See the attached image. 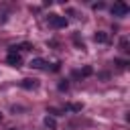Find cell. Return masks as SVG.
<instances>
[{
  "label": "cell",
  "instance_id": "cell-1",
  "mask_svg": "<svg viewBox=\"0 0 130 130\" xmlns=\"http://www.w3.org/2000/svg\"><path fill=\"white\" fill-rule=\"evenodd\" d=\"M110 10H112V14L118 16V18H122V16H126V14L130 12V8H128L126 2H114V6H112Z\"/></svg>",
  "mask_w": 130,
  "mask_h": 130
},
{
  "label": "cell",
  "instance_id": "cell-2",
  "mask_svg": "<svg viewBox=\"0 0 130 130\" xmlns=\"http://www.w3.org/2000/svg\"><path fill=\"white\" fill-rule=\"evenodd\" d=\"M49 24L53 26V28H65L67 26V18L65 16H59V14H49Z\"/></svg>",
  "mask_w": 130,
  "mask_h": 130
},
{
  "label": "cell",
  "instance_id": "cell-3",
  "mask_svg": "<svg viewBox=\"0 0 130 130\" xmlns=\"http://www.w3.org/2000/svg\"><path fill=\"white\" fill-rule=\"evenodd\" d=\"M6 63H8V65H12V67H20V65H22V57H20L18 53H8Z\"/></svg>",
  "mask_w": 130,
  "mask_h": 130
},
{
  "label": "cell",
  "instance_id": "cell-4",
  "mask_svg": "<svg viewBox=\"0 0 130 130\" xmlns=\"http://www.w3.org/2000/svg\"><path fill=\"white\" fill-rule=\"evenodd\" d=\"M32 69H47L49 67V63L45 61V59H41V57H35V59H30V63H28Z\"/></svg>",
  "mask_w": 130,
  "mask_h": 130
},
{
  "label": "cell",
  "instance_id": "cell-5",
  "mask_svg": "<svg viewBox=\"0 0 130 130\" xmlns=\"http://www.w3.org/2000/svg\"><path fill=\"white\" fill-rule=\"evenodd\" d=\"M20 87H24V89H35V87H37V79H22V81H20Z\"/></svg>",
  "mask_w": 130,
  "mask_h": 130
},
{
  "label": "cell",
  "instance_id": "cell-6",
  "mask_svg": "<svg viewBox=\"0 0 130 130\" xmlns=\"http://www.w3.org/2000/svg\"><path fill=\"white\" fill-rule=\"evenodd\" d=\"M93 41H95V43H108V35H106L104 30H98V32L93 35Z\"/></svg>",
  "mask_w": 130,
  "mask_h": 130
},
{
  "label": "cell",
  "instance_id": "cell-7",
  "mask_svg": "<svg viewBox=\"0 0 130 130\" xmlns=\"http://www.w3.org/2000/svg\"><path fill=\"white\" fill-rule=\"evenodd\" d=\"M91 73H93V69H91L89 65H87V67H83L81 71H75V75H81V77H87V75H91Z\"/></svg>",
  "mask_w": 130,
  "mask_h": 130
},
{
  "label": "cell",
  "instance_id": "cell-8",
  "mask_svg": "<svg viewBox=\"0 0 130 130\" xmlns=\"http://www.w3.org/2000/svg\"><path fill=\"white\" fill-rule=\"evenodd\" d=\"M120 49H122L124 53L130 51V49H128V37H122V39H120Z\"/></svg>",
  "mask_w": 130,
  "mask_h": 130
},
{
  "label": "cell",
  "instance_id": "cell-9",
  "mask_svg": "<svg viewBox=\"0 0 130 130\" xmlns=\"http://www.w3.org/2000/svg\"><path fill=\"white\" fill-rule=\"evenodd\" d=\"M45 126H47V128H55V126H57L55 118H53V116H47V118H45Z\"/></svg>",
  "mask_w": 130,
  "mask_h": 130
},
{
  "label": "cell",
  "instance_id": "cell-10",
  "mask_svg": "<svg viewBox=\"0 0 130 130\" xmlns=\"http://www.w3.org/2000/svg\"><path fill=\"white\" fill-rule=\"evenodd\" d=\"M65 108H67V110H71V112H81V108H83V106H81V104H69V106H65Z\"/></svg>",
  "mask_w": 130,
  "mask_h": 130
},
{
  "label": "cell",
  "instance_id": "cell-11",
  "mask_svg": "<svg viewBox=\"0 0 130 130\" xmlns=\"http://www.w3.org/2000/svg\"><path fill=\"white\" fill-rule=\"evenodd\" d=\"M67 89H69V83H67V81L63 79V81L59 83V91H67Z\"/></svg>",
  "mask_w": 130,
  "mask_h": 130
},
{
  "label": "cell",
  "instance_id": "cell-12",
  "mask_svg": "<svg viewBox=\"0 0 130 130\" xmlns=\"http://www.w3.org/2000/svg\"><path fill=\"white\" fill-rule=\"evenodd\" d=\"M116 65H120V67H122V69H124V67H126V65H128V63H126V61H122V59H116Z\"/></svg>",
  "mask_w": 130,
  "mask_h": 130
},
{
  "label": "cell",
  "instance_id": "cell-13",
  "mask_svg": "<svg viewBox=\"0 0 130 130\" xmlns=\"http://www.w3.org/2000/svg\"><path fill=\"white\" fill-rule=\"evenodd\" d=\"M8 130H16V128H8Z\"/></svg>",
  "mask_w": 130,
  "mask_h": 130
}]
</instances>
